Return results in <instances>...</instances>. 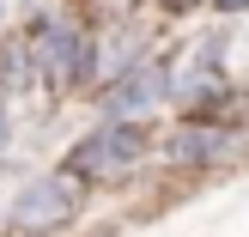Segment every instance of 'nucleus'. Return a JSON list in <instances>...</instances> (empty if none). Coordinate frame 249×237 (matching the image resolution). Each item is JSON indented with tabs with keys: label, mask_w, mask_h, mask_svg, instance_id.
I'll return each mask as SVG.
<instances>
[{
	"label": "nucleus",
	"mask_w": 249,
	"mask_h": 237,
	"mask_svg": "<svg viewBox=\"0 0 249 237\" xmlns=\"http://www.w3.org/2000/svg\"><path fill=\"white\" fill-rule=\"evenodd\" d=\"M201 6H207V12H219V18H243L249 0H201Z\"/></svg>",
	"instance_id": "obj_7"
},
{
	"label": "nucleus",
	"mask_w": 249,
	"mask_h": 237,
	"mask_svg": "<svg viewBox=\"0 0 249 237\" xmlns=\"http://www.w3.org/2000/svg\"><path fill=\"white\" fill-rule=\"evenodd\" d=\"M152 6H164V12H189V6H201V0H152Z\"/></svg>",
	"instance_id": "obj_9"
},
{
	"label": "nucleus",
	"mask_w": 249,
	"mask_h": 237,
	"mask_svg": "<svg viewBox=\"0 0 249 237\" xmlns=\"http://www.w3.org/2000/svg\"><path fill=\"white\" fill-rule=\"evenodd\" d=\"M170 79H177V55H146L134 61L128 73H116V79H104V97H97V109H104L109 122H140L146 109H164L170 104Z\"/></svg>",
	"instance_id": "obj_3"
},
{
	"label": "nucleus",
	"mask_w": 249,
	"mask_h": 237,
	"mask_svg": "<svg viewBox=\"0 0 249 237\" xmlns=\"http://www.w3.org/2000/svg\"><path fill=\"white\" fill-rule=\"evenodd\" d=\"M146 152H152V134H146V122H97L91 134H79V140L67 146V177L79 182H122L128 170L146 164Z\"/></svg>",
	"instance_id": "obj_2"
},
{
	"label": "nucleus",
	"mask_w": 249,
	"mask_h": 237,
	"mask_svg": "<svg viewBox=\"0 0 249 237\" xmlns=\"http://www.w3.org/2000/svg\"><path fill=\"white\" fill-rule=\"evenodd\" d=\"M79 201H85V182L79 177H67V170H43V177H31L18 195H12V231H24V237H43V231H61L73 213H79Z\"/></svg>",
	"instance_id": "obj_4"
},
{
	"label": "nucleus",
	"mask_w": 249,
	"mask_h": 237,
	"mask_svg": "<svg viewBox=\"0 0 249 237\" xmlns=\"http://www.w3.org/2000/svg\"><path fill=\"white\" fill-rule=\"evenodd\" d=\"M24 43L36 55V79H49V91H85L97 85V49H91V24L73 18L67 6H49L24 24Z\"/></svg>",
	"instance_id": "obj_1"
},
{
	"label": "nucleus",
	"mask_w": 249,
	"mask_h": 237,
	"mask_svg": "<svg viewBox=\"0 0 249 237\" xmlns=\"http://www.w3.org/2000/svg\"><path fill=\"white\" fill-rule=\"evenodd\" d=\"M31 85H36V55H31L24 36H12V43L0 49V97H18V91H31Z\"/></svg>",
	"instance_id": "obj_6"
},
{
	"label": "nucleus",
	"mask_w": 249,
	"mask_h": 237,
	"mask_svg": "<svg viewBox=\"0 0 249 237\" xmlns=\"http://www.w3.org/2000/svg\"><path fill=\"white\" fill-rule=\"evenodd\" d=\"M164 152L177 158V164H219V158L237 152V140H231L219 122H195V116H182L177 128L164 134Z\"/></svg>",
	"instance_id": "obj_5"
},
{
	"label": "nucleus",
	"mask_w": 249,
	"mask_h": 237,
	"mask_svg": "<svg viewBox=\"0 0 249 237\" xmlns=\"http://www.w3.org/2000/svg\"><path fill=\"white\" fill-rule=\"evenodd\" d=\"M6 140H12V116H6V104H0V152H6Z\"/></svg>",
	"instance_id": "obj_8"
}]
</instances>
